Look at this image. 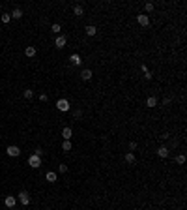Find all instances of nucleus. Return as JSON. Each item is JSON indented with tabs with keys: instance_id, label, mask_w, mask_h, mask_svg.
I'll use <instances>...</instances> for the list:
<instances>
[{
	"instance_id": "f257e3e1",
	"label": "nucleus",
	"mask_w": 187,
	"mask_h": 210,
	"mask_svg": "<svg viewBox=\"0 0 187 210\" xmlns=\"http://www.w3.org/2000/svg\"><path fill=\"white\" fill-rule=\"evenodd\" d=\"M28 165H30L32 169L41 167V158H39V156H36V154H32V156L28 158Z\"/></svg>"
},
{
	"instance_id": "f03ea898",
	"label": "nucleus",
	"mask_w": 187,
	"mask_h": 210,
	"mask_svg": "<svg viewBox=\"0 0 187 210\" xmlns=\"http://www.w3.org/2000/svg\"><path fill=\"white\" fill-rule=\"evenodd\" d=\"M69 107H71V105H69V101L64 100V98L56 101V109H58V111H62V113H67V111H69Z\"/></svg>"
},
{
	"instance_id": "7ed1b4c3",
	"label": "nucleus",
	"mask_w": 187,
	"mask_h": 210,
	"mask_svg": "<svg viewBox=\"0 0 187 210\" xmlns=\"http://www.w3.org/2000/svg\"><path fill=\"white\" fill-rule=\"evenodd\" d=\"M137 21H138V25L144 26V28H148V26H150V17L146 13H138L137 15Z\"/></svg>"
},
{
	"instance_id": "20e7f679",
	"label": "nucleus",
	"mask_w": 187,
	"mask_h": 210,
	"mask_svg": "<svg viewBox=\"0 0 187 210\" xmlns=\"http://www.w3.org/2000/svg\"><path fill=\"white\" fill-rule=\"evenodd\" d=\"M6 152H8V156H11V158H17L19 154H21V148L19 146H15V145H10L6 148Z\"/></svg>"
},
{
	"instance_id": "39448f33",
	"label": "nucleus",
	"mask_w": 187,
	"mask_h": 210,
	"mask_svg": "<svg viewBox=\"0 0 187 210\" xmlns=\"http://www.w3.org/2000/svg\"><path fill=\"white\" fill-rule=\"evenodd\" d=\"M19 203L25 204V207H28V204H30V195H28V191H21V193H19Z\"/></svg>"
},
{
	"instance_id": "423d86ee",
	"label": "nucleus",
	"mask_w": 187,
	"mask_h": 210,
	"mask_svg": "<svg viewBox=\"0 0 187 210\" xmlns=\"http://www.w3.org/2000/svg\"><path fill=\"white\" fill-rule=\"evenodd\" d=\"M66 36H56V39H54V45H56V49H64L66 47Z\"/></svg>"
},
{
	"instance_id": "0eeeda50",
	"label": "nucleus",
	"mask_w": 187,
	"mask_h": 210,
	"mask_svg": "<svg viewBox=\"0 0 187 210\" xmlns=\"http://www.w3.org/2000/svg\"><path fill=\"white\" fill-rule=\"evenodd\" d=\"M4 204H6V207H8V208H13V207H15V204H17V199H15V197H13V195H8V197H6V199H4Z\"/></svg>"
},
{
	"instance_id": "6e6552de",
	"label": "nucleus",
	"mask_w": 187,
	"mask_h": 210,
	"mask_svg": "<svg viewBox=\"0 0 187 210\" xmlns=\"http://www.w3.org/2000/svg\"><path fill=\"white\" fill-rule=\"evenodd\" d=\"M71 135H73L71 128H64V129H62V137H64V141H71Z\"/></svg>"
},
{
	"instance_id": "1a4fd4ad",
	"label": "nucleus",
	"mask_w": 187,
	"mask_h": 210,
	"mask_svg": "<svg viewBox=\"0 0 187 210\" xmlns=\"http://www.w3.org/2000/svg\"><path fill=\"white\" fill-rule=\"evenodd\" d=\"M146 107H150V109L157 107V98H155V96H150L148 100H146Z\"/></svg>"
},
{
	"instance_id": "9d476101",
	"label": "nucleus",
	"mask_w": 187,
	"mask_h": 210,
	"mask_svg": "<svg viewBox=\"0 0 187 210\" xmlns=\"http://www.w3.org/2000/svg\"><path fill=\"white\" fill-rule=\"evenodd\" d=\"M45 180L51 182V184H54V182H56V173H54V171H49V173L45 175Z\"/></svg>"
},
{
	"instance_id": "9b49d317",
	"label": "nucleus",
	"mask_w": 187,
	"mask_h": 210,
	"mask_svg": "<svg viewBox=\"0 0 187 210\" xmlns=\"http://www.w3.org/2000/svg\"><path fill=\"white\" fill-rule=\"evenodd\" d=\"M69 60H71V64H73V66H81L82 64V60H81V56H79V54H71Z\"/></svg>"
},
{
	"instance_id": "f8f14e48",
	"label": "nucleus",
	"mask_w": 187,
	"mask_h": 210,
	"mask_svg": "<svg viewBox=\"0 0 187 210\" xmlns=\"http://www.w3.org/2000/svg\"><path fill=\"white\" fill-rule=\"evenodd\" d=\"M81 79L82 81H90V79H92V70H82Z\"/></svg>"
},
{
	"instance_id": "ddd939ff",
	"label": "nucleus",
	"mask_w": 187,
	"mask_h": 210,
	"mask_svg": "<svg viewBox=\"0 0 187 210\" xmlns=\"http://www.w3.org/2000/svg\"><path fill=\"white\" fill-rule=\"evenodd\" d=\"M157 156L159 158H166L169 156V148H166V146H159L157 148Z\"/></svg>"
},
{
	"instance_id": "4468645a",
	"label": "nucleus",
	"mask_w": 187,
	"mask_h": 210,
	"mask_svg": "<svg viewBox=\"0 0 187 210\" xmlns=\"http://www.w3.org/2000/svg\"><path fill=\"white\" fill-rule=\"evenodd\" d=\"M10 15H11L13 19H21V17H23V10H21V8H15V10L11 11Z\"/></svg>"
},
{
	"instance_id": "2eb2a0df",
	"label": "nucleus",
	"mask_w": 187,
	"mask_h": 210,
	"mask_svg": "<svg viewBox=\"0 0 187 210\" xmlns=\"http://www.w3.org/2000/svg\"><path fill=\"white\" fill-rule=\"evenodd\" d=\"M25 54H26V56H28V58H32V56H34V54H36V47L28 45V47H26V49H25Z\"/></svg>"
},
{
	"instance_id": "dca6fc26",
	"label": "nucleus",
	"mask_w": 187,
	"mask_h": 210,
	"mask_svg": "<svg viewBox=\"0 0 187 210\" xmlns=\"http://www.w3.org/2000/svg\"><path fill=\"white\" fill-rule=\"evenodd\" d=\"M73 15H77V17L84 15V8H82V6H75L73 8Z\"/></svg>"
},
{
	"instance_id": "f3484780",
	"label": "nucleus",
	"mask_w": 187,
	"mask_h": 210,
	"mask_svg": "<svg viewBox=\"0 0 187 210\" xmlns=\"http://www.w3.org/2000/svg\"><path fill=\"white\" fill-rule=\"evenodd\" d=\"M86 34H88V36H95V34H97V28H95L94 25H88V26H86Z\"/></svg>"
},
{
	"instance_id": "a211bd4d",
	"label": "nucleus",
	"mask_w": 187,
	"mask_h": 210,
	"mask_svg": "<svg viewBox=\"0 0 187 210\" xmlns=\"http://www.w3.org/2000/svg\"><path fill=\"white\" fill-rule=\"evenodd\" d=\"M23 96H25V100H32V98H34V90L26 88L25 92H23Z\"/></svg>"
},
{
	"instance_id": "6ab92c4d",
	"label": "nucleus",
	"mask_w": 187,
	"mask_h": 210,
	"mask_svg": "<svg viewBox=\"0 0 187 210\" xmlns=\"http://www.w3.org/2000/svg\"><path fill=\"white\" fill-rule=\"evenodd\" d=\"M125 161L133 165V163H135V154H133V152H127V154H125Z\"/></svg>"
},
{
	"instance_id": "aec40b11",
	"label": "nucleus",
	"mask_w": 187,
	"mask_h": 210,
	"mask_svg": "<svg viewBox=\"0 0 187 210\" xmlns=\"http://www.w3.org/2000/svg\"><path fill=\"white\" fill-rule=\"evenodd\" d=\"M62 150L69 152V150H71V141H64V143H62Z\"/></svg>"
},
{
	"instance_id": "412c9836",
	"label": "nucleus",
	"mask_w": 187,
	"mask_h": 210,
	"mask_svg": "<svg viewBox=\"0 0 187 210\" xmlns=\"http://www.w3.org/2000/svg\"><path fill=\"white\" fill-rule=\"evenodd\" d=\"M51 30H53V32H54V34H60V30H62V26H60V25H58V23H54V25H53V26H51Z\"/></svg>"
},
{
	"instance_id": "4be33fe9",
	"label": "nucleus",
	"mask_w": 187,
	"mask_h": 210,
	"mask_svg": "<svg viewBox=\"0 0 187 210\" xmlns=\"http://www.w3.org/2000/svg\"><path fill=\"white\" fill-rule=\"evenodd\" d=\"M153 8H155V6H153L152 2H146V4H144V10H146V13H150V11H153Z\"/></svg>"
},
{
	"instance_id": "5701e85b",
	"label": "nucleus",
	"mask_w": 187,
	"mask_h": 210,
	"mask_svg": "<svg viewBox=\"0 0 187 210\" xmlns=\"http://www.w3.org/2000/svg\"><path fill=\"white\" fill-rule=\"evenodd\" d=\"M176 163H180V165H184V163H185V156H184V154H180V156L176 158Z\"/></svg>"
},
{
	"instance_id": "b1692460",
	"label": "nucleus",
	"mask_w": 187,
	"mask_h": 210,
	"mask_svg": "<svg viewBox=\"0 0 187 210\" xmlns=\"http://www.w3.org/2000/svg\"><path fill=\"white\" fill-rule=\"evenodd\" d=\"M11 21V15L10 13H2V23H10Z\"/></svg>"
},
{
	"instance_id": "393cba45",
	"label": "nucleus",
	"mask_w": 187,
	"mask_h": 210,
	"mask_svg": "<svg viewBox=\"0 0 187 210\" xmlns=\"http://www.w3.org/2000/svg\"><path fill=\"white\" fill-rule=\"evenodd\" d=\"M58 171H60V173H67V165H66V163H62L60 167H58Z\"/></svg>"
},
{
	"instance_id": "a878e982",
	"label": "nucleus",
	"mask_w": 187,
	"mask_h": 210,
	"mask_svg": "<svg viewBox=\"0 0 187 210\" xmlns=\"http://www.w3.org/2000/svg\"><path fill=\"white\" fill-rule=\"evenodd\" d=\"M47 100H49V96H47V94H39V101H43V103H45Z\"/></svg>"
},
{
	"instance_id": "bb28decb",
	"label": "nucleus",
	"mask_w": 187,
	"mask_h": 210,
	"mask_svg": "<svg viewBox=\"0 0 187 210\" xmlns=\"http://www.w3.org/2000/svg\"><path fill=\"white\" fill-rule=\"evenodd\" d=\"M73 116H75V118H81V116H82V111H81V109H77V111L73 113Z\"/></svg>"
},
{
	"instance_id": "cd10ccee",
	"label": "nucleus",
	"mask_w": 187,
	"mask_h": 210,
	"mask_svg": "<svg viewBox=\"0 0 187 210\" xmlns=\"http://www.w3.org/2000/svg\"><path fill=\"white\" fill-rule=\"evenodd\" d=\"M135 148H137V143L131 141V143H129V150H135Z\"/></svg>"
},
{
	"instance_id": "c85d7f7f",
	"label": "nucleus",
	"mask_w": 187,
	"mask_h": 210,
	"mask_svg": "<svg viewBox=\"0 0 187 210\" xmlns=\"http://www.w3.org/2000/svg\"><path fill=\"white\" fill-rule=\"evenodd\" d=\"M144 77H146V79H152V73H150V70H146V71H144Z\"/></svg>"
},
{
	"instance_id": "c756f323",
	"label": "nucleus",
	"mask_w": 187,
	"mask_h": 210,
	"mask_svg": "<svg viewBox=\"0 0 187 210\" xmlns=\"http://www.w3.org/2000/svg\"><path fill=\"white\" fill-rule=\"evenodd\" d=\"M41 154H43V150H41V148H36V156L41 158Z\"/></svg>"
},
{
	"instance_id": "7c9ffc66",
	"label": "nucleus",
	"mask_w": 187,
	"mask_h": 210,
	"mask_svg": "<svg viewBox=\"0 0 187 210\" xmlns=\"http://www.w3.org/2000/svg\"><path fill=\"white\" fill-rule=\"evenodd\" d=\"M45 210H51V208H45Z\"/></svg>"
}]
</instances>
